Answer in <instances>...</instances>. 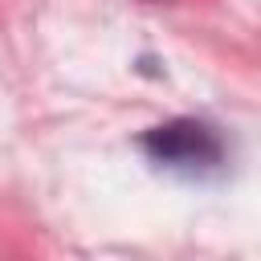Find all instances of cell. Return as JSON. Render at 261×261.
I'll return each instance as SVG.
<instances>
[{"instance_id": "cell-1", "label": "cell", "mask_w": 261, "mask_h": 261, "mask_svg": "<svg viewBox=\"0 0 261 261\" xmlns=\"http://www.w3.org/2000/svg\"><path fill=\"white\" fill-rule=\"evenodd\" d=\"M139 147L163 163V167H179V171H208L224 163V143L216 135V126L200 122V118H171L159 122L151 130L139 135Z\"/></svg>"}]
</instances>
